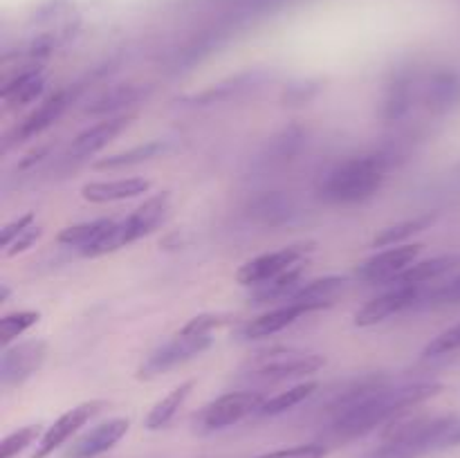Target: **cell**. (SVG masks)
<instances>
[{
    "mask_svg": "<svg viewBox=\"0 0 460 458\" xmlns=\"http://www.w3.org/2000/svg\"><path fill=\"white\" fill-rule=\"evenodd\" d=\"M443 389L440 382L431 380L391 386L380 373L355 380L326 407L328 434L341 443L367 436L368 431L389 425L409 409L431 400Z\"/></svg>",
    "mask_w": 460,
    "mask_h": 458,
    "instance_id": "obj_1",
    "label": "cell"
},
{
    "mask_svg": "<svg viewBox=\"0 0 460 458\" xmlns=\"http://www.w3.org/2000/svg\"><path fill=\"white\" fill-rule=\"evenodd\" d=\"M389 166L391 153L385 151L349 157L323 175L319 193L331 205H358L380 191Z\"/></svg>",
    "mask_w": 460,
    "mask_h": 458,
    "instance_id": "obj_2",
    "label": "cell"
},
{
    "mask_svg": "<svg viewBox=\"0 0 460 458\" xmlns=\"http://www.w3.org/2000/svg\"><path fill=\"white\" fill-rule=\"evenodd\" d=\"M456 416H400L389 422L382 443L367 458H420L445 449L449 431L456 427Z\"/></svg>",
    "mask_w": 460,
    "mask_h": 458,
    "instance_id": "obj_3",
    "label": "cell"
},
{
    "mask_svg": "<svg viewBox=\"0 0 460 458\" xmlns=\"http://www.w3.org/2000/svg\"><path fill=\"white\" fill-rule=\"evenodd\" d=\"M232 321L229 314H216V313H205L193 317L191 321L184 323L169 341H164L162 346H157L137 368L139 380H153V377L162 375V373H169L173 368L182 366L189 359L198 357L200 353H205L207 348L214 341V330H218L220 326Z\"/></svg>",
    "mask_w": 460,
    "mask_h": 458,
    "instance_id": "obj_4",
    "label": "cell"
},
{
    "mask_svg": "<svg viewBox=\"0 0 460 458\" xmlns=\"http://www.w3.org/2000/svg\"><path fill=\"white\" fill-rule=\"evenodd\" d=\"M171 207V193L160 191L155 196H151L148 200H144L137 209L130 211L126 218L115 220L112 227L108 229L106 236L99 241V245L90 251V259L94 256H103L108 251L121 250V247L130 245V242L139 241V238L148 236L157 225H162V220L166 218Z\"/></svg>",
    "mask_w": 460,
    "mask_h": 458,
    "instance_id": "obj_5",
    "label": "cell"
},
{
    "mask_svg": "<svg viewBox=\"0 0 460 458\" xmlns=\"http://www.w3.org/2000/svg\"><path fill=\"white\" fill-rule=\"evenodd\" d=\"M322 366H326V357H322V355L277 348L256 355L250 362L247 377L252 382H261V384H277V382L313 375Z\"/></svg>",
    "mask_w": 460,
    "mask_h": 458,
    "instance_id": "obj_6",
    "label": "cell"
},
{
    "mask_svg": "<svg viewBox=\"0 0 460 458\" xmlns=\"http://www.w3.org/2000/svg\"><path fill=\"white\" fill-rule=\"evenodd\" d=\"M313 242H301V245L281 247V250L265 251V254L250 259L236 272V281L245 287H261L274 278L283 277L290 269L305 263L308 254L313 251Z\"/></svg>",
    "mask_w": 460,
    "mask_h": 458,
    "instance_id": "obj_7",
    "label": "cell"
},
{
    "mask_svg": "<svg viewBox=\"0 0 460 458\" xmlns=\"http://www.w3.org/2000/svg\"><path fill=\"white\" fill-rule=\"evenodd\" d=\"M263 402L265 398L259 391H232V393L220 395L202 409L200 416H198V427L202 431L227 429V427L245 420L252 413H259Z\"/></svg>",
    "mask_w": 460,
    "mask_h": 458,
    "instance_id": "obj_8",
    "label": "cell"
},
{
    "mask_svg": "<svg viewBox=\"0 0 460 458\" xmlns=\"http://www.w3.org/2000/svg\"><path fill=\"white\" fill-rule=\"evenodd\" d=\"M48 357V344L43 339L21 341V344L4 348L3 362H0V384L3 389H13L22 382L30 380L34 373L40 371Z\"/></svg>",
    "mask_w": 460,
    "mask_h": 458,
    "instance_id": "obj_9",
    "label": "cell"
},
{
    "mask_svg": "<svg viewBox=\"0 0 460 458\" xmlns=\"http://www.w3.org/2000/svg\"><path fill=\"white\" fill-rule=\"evenodd\" d=\"M103 407H106L103 400H90V402H84L79 404V407L63 413V416L57 418V420L48 427V431L40 436V440L36 443L34 456L31 458H48L49 454L57 452V449L61 447V445H66L81 427L88 425Z\"/></svg>",
    "mask_w": 460,
    "mask_h": 458,
    "instance_id": "obj_10",
    "label": "cell"
},
{
    "mask_svg": "<svg viewBox=\"0 0 460 458\" xmlns=\"http://www.w3.org/2000/svg\"><path fill=\"white\" fill-rule=\"evenodd\" d=\"M422 247L416 242H404V245H394L385 251H377L376 256L367 259L364 263H359L358 268V278L364 283H391L400 272L409 268L411 263H416L418 256H420Z\"/></svg>",
    "mask_w": 460,
    "mask_h": 458,
    "instance_id": "obj_11",
    "label": "cell"
},
{
    "mask_svg": "<svg viewBox=\"0 0 460 458\" xmlns=\"http://www.w3.org/2000/svg\"><path fill=\"white\" fill-rule=\"evenodd\" d=\"M422 295H425V287L394 286L389 292H385V295L368 301V304L355 314V326L359 328L376 326V323L385 321V319L394 317V314L402 313V310L418 308V305H420Z\"/></svg>",
    "mask_w": 460,
    "mask_h": 458,
    "instance_id": "obj_12",
    "label": "cell"
},
{
    "mask_svg": "<svg viewBox=\"0 0 460 458\" xmlns=\"http://www.w3.org/2000/svg\"><path fill=\"white\" fill-rule=\"evenodd\" d=\"M130 121H133V115L126 112V115L106 117V119L99 121V124L81 130V133L72 139L70 148H67V157H72V160H85V157H93L94 153L106 148L108 144L121 133V130L128 128Z\"/></svg>",
    "mask_w": 460,
    "mask_h": 458,
    "instance_id": "obj_13",
    "label": "cell"
},
{
    "mask_svg": "<svg viewBox=\"0 0 460 458\" xmlns=\"http://www.w3.org/2000/svg\"><path fill=\"white\" fill-rule=\"evenodd\" d=\"M310 313H314L310 305L299 304V301H283V305H279V308L268 310V313L259 314L256 319L247 321L245 326H243L241 337H245V339L272 337L277 335V332L286 330L288 326H292V323H296L301 317H305V314Z\"/></svg>",
    "mask_w": 460,
    "mask_h": 458,
    "instance_id": "obj_14",
    "label": "cell"
},
{
    "mask_svg": "<svg viewBox=\"0 0 460 458\" xmlns=\"http://www.w3.org/2000/svg\"><path fill=\"white\" fill-rule=\"evenodd\" d=\"M130 429L128 418H112V420L102 422L94 429H90L88 434L81 436L75 445H72L70 458H94L106 454L108 449L115 447Z\"/></svg>",
    "mask_w": 460,
    "mask_h": 458,
    "instance_id": "obj_15",
    "label": "cell"
},
{
    "mask_svg": "<svg viewBox=\"0 0 460 458\" xmlns=\"http://www.w3.org/2000/svg\"><path fill=\"white\" fill-rule=\"evenodd\" d=\"M422 84L418 79V72L411 67L395 72L394 79L386 85L385 99H382V117L386 121H400L409 110L416 92H420Z\"/></svg>",
    "mask_w": 460,
    "mask_h": 458,
    "instance_id": "obj_16",
    "label": "cell"
},
{
    "mask_svg": "<svg viewBox=\"0 0 460 458\" xmlns=\"http://www.w3.org/2000/svg\"><path fill=\"white\" fill-rule=\"evenodd\" d=\"M67 101H70V92L67 90H57L49 97H45L43 101L39 103L36 110H31L21 124L13 128V133L9 135L7 139H13V142H25V139L36 137L43 130H48L58 117L63 115V110L67 108Z\"/></svg>",
    "mask_w": 460,
    "mask_h": 458,
    "instance_id": "obj_17",
    "label": "cell"
},
{
    "mask_svg": "<svg viewBox=\"0 0 460 458\" xmlns=\"http://www.w3.org/2000/svg\"><path fill=\"white\" fill-rule=\"evenodd\" d=\"M422 101L431 112H449L460 101V72L452 67L436 70L429 79L422 84Z\"/></svg>",
    "mask_w": 460,
    "mask_h": 458,
    "instance_id": "obj_18",
    "label": "cell"
},
{
    "mask_svg": "<svg viewBox=\"0 0 460 458\" xmlns=\"http://www.w3.org/2000/svg\"><path fill=\"white\" fill-rule=\"evenodd\" d=\"M151 182L144 178H121V180H102V182H88L81 189L84 200L94 205H106V202H121L130 198H139L148 193Z\"/></svg>",
    "mask_w": 460,
    "mask_h": 458,
    "instance_id": "obj_19",
    "label": "cell"
},
{
    "mask_svg": "<svg viewBox=\"0 0 460 458\" xmlns=\"http://www.w3.org/2000/svg\"><path fill=\"white\" fill-rule=\"evenodd\" d=\"M45 90V76L43 70L39 66H31L27 70L18 72L16 76L4 81L3 90V101L7 108H18V106H27L34 99H39Z\"/></svg>",
    "mask_w": 460,
    "mask_h": 458,
    "instance_id": "obj_20",
    "label": "cell"
},
{
    "mask_svg": "<svg viewBox=\"0 0 460 458\" xmlns=\"http://www.w3.org/2000/svg\"><path fill=\"white\" fill-rule=\"evenodd\" d=\"M456 265H460V256H434V259L427 260H416V263L409 265L404 272H400L398 277L391 281V286H418L425 287L427 283L438 281L445 274L452 272Z\"/></svg>",
    "mask_w": 460,
    "mask_h": 458,
    "instance_id": "obj_21",
    "label": "cell"
},
{
    "mask_svg": "<svg viewBox=\"0 0 460 458\" xmlns=\"http://www.w3.org/2000/svg\"><path fill=\"white\" fill-rule=\"evenodd\" d=\"M346 290V278L341 277H326V278H313V281H305L288 296L286 301H299V304L310 305V308L317 313V310L328 308V305L335 304L337 296Z\"/></svg>",
    "mask_w": 460,
    "mask_h": 458,
    "instance_id": "obj_22",
    "label": "cell"
},
{
    "mask_svg": "<svg viewBox=\"0 0 460 458\" xmlns=\"http://www.w3.org/2000/svg\"><path fill=\"white\" fill-rule=\"evenodd\" d=\"M112 223H115L112 218H99L90 220V223L72 225V227H66L58 233V242L67 247H76L81 254L88 256L90 251L99 245V241L106 236L108 229L112 227Z\"/></svg>",
    "mask_w": 460,
    "mask_h": 458,
    "instance_id": "obj_23",
    "label": "cell"
},
{
    "mask_svg": "<svg viewBox=\"0 0 460 458\" xmlns=\"http://www.w3.org/2000/svg\"><path fill=\"white\" fill-rule=\"evenodd\" d=\"M193 386H196V380H187L182 382V384L175 386L173 391H169V393H166L164 398H162L151 411H148L146 420H144V427H146L148 431H157L162 429V427L169 425V422L178 416L180 409L184 407V402H187L189 395H191Z\"/></svg>",
    "mask_w": 460,
    "mask_h": 458,
    "instance_id": "obj_24",
    "label": "cell"
},
{
    "mask_svg": "<svg viewBox=\"0 0 460 458\" xmlns=\"http://www.w3.org/2000/svg\"><path fill=\"white\" fill-rule=\"evenodd\" d=\"M319 384L317 382H301V384L290 386L288 391L272 395V398H265V402L261 404L259 413L256 416H281V413L290 411V409L299 407L301 402H305L308 398H313L317 393Z\"/></svg>",
    "mask_w": 460,
    "mask_h": 458,
    "instance_id": "obj_25",
    "label": "cell"
},
{
    "mask_svg": "<svg viewBox=\"0 0 460 458\" xmlns=\"http://www.w3.org/2000/svg\"><path fill=\"white\" fill-rule=\"evenodd\" d=\"M142 94H144L142 85H135V84L115 85V88L106 90L102 97L94 99V101L88 106V112H90V115H108V117H111L112 112L121 110V108L133 106V103L137 101Z\"/></svg>",
    "mask_w": 460,
    "mask_h": 458,
    "instance_id": "obj_26",
    "label": "cell"
},
{
    "mask_svg": "<svg viewBox=\"0 0 460 458\" xmlns=\"http://www.w3.org/2000/svg\"><path fill=\"white\" fill-rule=\"evenodd\" d=\"M436 220V216L425 214V216H416V218L409 220H400V223L391 225V227H385L376 238H373L371 245L373 247H394V245H404V241L416 233L425 232L427 227H431V223Z\"/></svg>",
    "mask_w": 460,
    "mask_h": 458,
    "instance_id": "obj_27",
    "label": "cell"
},
{
    "mask_svg": "<svg viewBox=\"0 0 460 458\" xmlns=\"http://www.w3.org/2000/svg\"><path fill=\"white\" fill-rule=\"evenodd\" d=\"M164 148H166L164 142H160V139H153V142L139 144V146L128 148V151L117 153V155L103 157V160H99L94 166H97V169H108V171L126 169V166L142 164V162H148V160H153V157L162 155V153H164Z\"/></svg>",
    "mask_w": 460,
    "mask_h": 458,
    "instance_id": "obj_28",
    "label": "cell"
},
{
    "mask_svg": "<svg viewBox=\"0 0 460 458\" xmlns=\"http://www.w3.org/2000/svg\"><path fill=\"white\" fill-rule=\"evenodd\" d=\"M40 313L36 310H16V313H9L0 319V341L3 346H9L13 339L22 335L25 330H30L34 323H39Z\"/></svg>",
    "mask_w": 460,
    "mask_h": 458,
    "instance_id": "obj_29",
    "label": "cell"
},
{
    "mask_svg": "<svg viewBox=\"0 0 460 458\" xmlns=\"http://www.w3.org/2000/svg\"><path fill=\"white\" fill-rule=\"evenodd\" d=\"M460 350V323L456 326L447 328L445 332H440L438 337L429 341L422 350V359H438L447 357V355H454Z\"/></svg>",
    "mask_w": 460,
    "mask_h": 458,
    "instance_id": "obj_30",
    "label": "cell"
},
{
    "mask_svg": "<svg viewBox=\"0 0 460 458\" xmlns=\"http://www.w3.org/2000/svg\"><path fill=\"white\" fill-rule=\"evenodd\" d=\"M34 440H40V425H27L22 429L13 431L0 445V458H13L25 452Z\"/></svg>",
    "mask_w": 460,
    "mask_h": 458,
    "instance_id": "obj_31",
    "label": "cell"
},
{
    "mask_svg": "<svg viewBox=\"0 0 460 458\" xmlns=\"http://www.w3.org/2000/svg\"><path fill=\"white\" fill-rule=\"evenodd\" d=\"M460 304V274L458 277L449 278V281L440 283V286L425 290L422 295L420 305L429 308V305H454Z\"/></svg>",
    "mask_w": 460,
    "mask_h": 458,
    "instance_id": "obj_32",
    "label": "cell"
},
{
    "mask_svg": "<svg viewBox=\"0 0 460 458\" xmlns=\"http://www.w3.org/2000/svg\"><path fill=\"white\" fill-rule=\"evenodd\" d=\"M254 214L259 216L261 220H265V223H274V220L288 218L290 214H295V209H292V202L288 200V198L268 196L256 205Z\"/></svg>",
    "mask_w": 460,
    "mask_h": 458,
    "instance_id": "obj_33",
    "label": "cell"
},
{
    "mask_svg": "<svg viewBox=\"0 0 460 458\" xmlns=\"http://www.w3.org/2000/svg\"><path fill=\"white\" fill-rule=\"evenodd\" d=\"M256 458H326V447L319 443H308V445H296V447L277 449V452L263 454V456H256Z\"/></svg>",
    "mask_w": 460,
    "mask_h": 458,
    "instance_id": "obj_34",
    "label": "cell"
},
{
    "mask_svg": "<svg viewBox=\"0 0 460 458\" xmlns=\"http://www.w3.org/2000/svg\"><path fill=\"white\" fill-rule=\"evenodd\" d=\"M40 233H43V229H40L39 225H31V227H27L25 232H22L21 236H18L16 241H13L12 245L7 247V250H4V254H7V256H16V254H21V251L30 250V247L34 245L36 241H39Z\"/></svg>",
    "mask_w": 460,
    "mask_h": 458,
    "instance_id": "obj_35",
    "label": "cell"
},
{
    "mask_svg": "<svg viewBox=\"0 0 460 458\" xmlns=\"http://www.w3.org/2000/svg\"><path fill=\"white\" fill-rule=\"evenodd\" d=\"M31 225H34V214H25V216H21V218L13 220V223L4 225V229H3V247H4V250H7V247L12 245V242L16 241V238L21 236V233L25 232L27 227H31Z\"/></svg>",
    "mask_w": 460,
    "mask_h": 458,
    "instance_id": "obj_36",
    "label": "cell"
},
{
    "mask_svg": "<svg viewBox=\"0 0 460 458\" xmlns=\"http://www.w3.org/2000/svg\"><path fill=\"white\" fill-rule=\"evenodd\" d=\"M460 445V420L456 422V427L452 429V434L447 436V443H445V449L447 447H458Z\"/></svg>",
    "mask_w": 460,
    "mask_h": 458,
    "instance_id": "obj_37",
    "label": "cell"
}]
</instances>
